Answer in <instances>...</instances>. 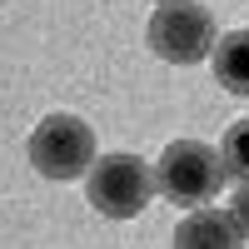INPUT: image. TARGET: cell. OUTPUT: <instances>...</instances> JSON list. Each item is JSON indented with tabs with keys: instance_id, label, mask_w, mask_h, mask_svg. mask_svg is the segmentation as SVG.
Wrapping results in <instances>:
<instances>
[{
	"instance_id": "obj_4",
	"label": "cell",
	"mask_w": 249,
	"mask_h": 249,
	"mask_svg": "<svg viewBox=\"0 0 249 249\" xmlns=\"http://www.w3.org/2000/svg\"><path fill=\"white\" fill-rule=\"evenodd\" d=\"M144 35H150V50L160 60H170V65H199V60L214 50V20H210L204 5H195V0L160 5Z\"/></svg>"
},
{
	"instance_id": "obj_3",
	"label": "cell",
	"mask_w": 249,
	"mask_h": 249,
	"mask_svg": "<svg viewBox=\"0 0 249 249\" xmlns=\"http://www.w3.org/2000/svg\"><path fill=\"white\" fill-rule=\"evenodd\" d=\"M30 164L45 179H80L95 164V135H90V124L85 120H75V115H50V120H40L35 124V135H30Z\"/></svg>"
},
{
	"instance_id": "obj_7",
	"label": "cell",
	"mask_w": 249,
	"mask_h": 249,
	"mask_svg": "<svg viewBox=\"0 0 249 249\" xmlns=\"http://www.w3.org/2000/svg\"><path fill=\"white\" fill-rule=\"evenodd\" d=\"M224 164H230V175L234 179H249V120H234L230 124V135H224Z\"/></svg>"
},
{
	"instance_id": "obj_6",
	"label": "cell",
	"mask_w": 249,
	"mask_h": 249,
	"mask_svg": "<svg viewBox=\"0 0 249 249\" xmlns=\"http://www.w3.org/2000/svg\"><path fill=\"white\" fill-rule=\"evenodd\" d=\"M214 75L230 95H249V30H230L219 35L214 50Z\"/></svg>"
},
{
	"instance_id": "obj_9",
	"label": "cell",
	"mask_w": 249,
	"mask_h": 249,
	"mask_svg": "<svg viewBox=\"0 0 249 249\" xmlns=\"http://www.w3.org/2000/svg\"><path fill=\"white\" fill-rule=\"evenodd\" d=\"M160 5H170V0H160Z\"/></svg>"
},
{
	"instance_id": "obj_5",
	"label": "cell",
	"mask_w": 249,
	"mask_h": 249,
	"mask_svg": "<svg viewBox=\"0 0 249 249\" xmlns=\"http://www.w3.org/2000/svg\"><path fill=\"white\" fill-rule=\"evenodd\" d=\"M234 244H244V230L234 214L219 210H195L175 230V249H234Z\"/></svg>"
},
{
	"instance_id": "obj_2",
	"label": "cell",
	"mask_w": 249,
	"mask_h": 249,
	"mask_svg": "<svg viewBox=\"0 0 249 249\" xmlns=\"http://www.w3.org/2000/svg\"><path fill=\"white\" fill-rule=\"evenodd\" d=\"M155 190L160 184L150 175V164L124 155V150H115V155H100V164L90 170V190L85 195H90V204L105 219H135L144 204H150Z\"/></svg>"
},
{
	"instance_id": "obj_8",
	"label": "cell",
	"mask_w": 249,
	"mask_h": 249,
	"mask_svg": "<svg viewBox=\"0 0 249 249\" xmlns=\"http://www.w3.org/2000/svg\"><path fill=\"white\" fill-rule=\"evenodd\" d=\"M230 214L239 219V230H244V239H249V179H239V190H234V199H230Z\"/></svg>"
},
{
	"instance_id": "obj_1",
	"label": "cell",
	"mask_w": 249,
	"mask_h": 249,
	"mask_svg": "<svg viewBox=\"0 0 249 249\" xmlns=\"http://www.w3.org/2000/svg\"><path fill=\"white\" fill-rule=\"evenodd\" d=\"M224 175H230L224 150H214V144H204V140H175V144H164V155L155 164L160 195L184 204V210H199L204 199H219Z\"/></svg>"
}]
</instances>
